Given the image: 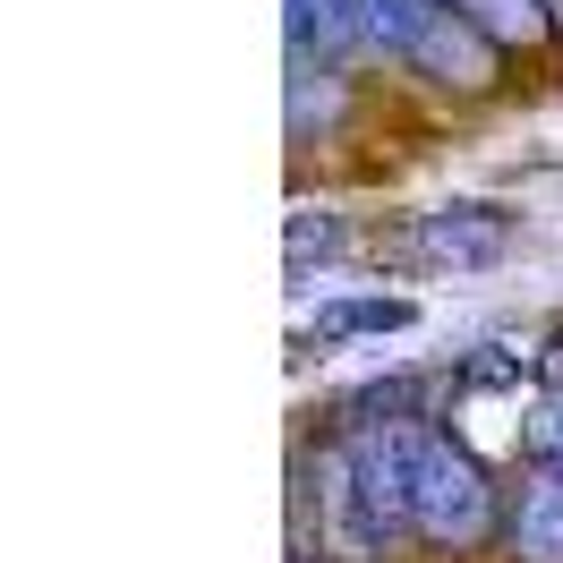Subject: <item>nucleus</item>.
<instances>
[{
    "label": "nucleus",
    "mask_w": 563,
    "mask_h": 563,
    "mask_svg": "<svg viewBox=\"0 0 563 563\" xmlns=\"http://www.w3.org/2000/svg\"><path fill=\"white\" fill-rule=\"evenodd\" d=\"M410 521H419L427 538L478 547V538L495 529L487 470L461 453V444H444V435H419V444H410Z\"/></svg>",
    "instance_id": "obj_1"
},
{
    "label": "nucleus",
    "mask_w": 563,
    "mask_h": 563,
    "mask_svg": "<svg viewBox=\"0 0 563 563\" xmlns=\"http://www.w3.org/2000/svg\"><path fill=\"white\" fill-rule=\"evenodd\" d=\"M419 247L435 265H495L512 247V213L504 206H444L419 222Z\"/></svg>",
    "instance_id": "obj_2"
},
{
    "label": "nucleus",
    "mask_w": 563,
    "mask_h": 563,
    "mask_svg": "<svg viewBox=\"0 0 563 563\" xmlns=\"http://www.w3.org/2000/svg\"><path fill=\"white\" fill-rule=\"evenodd\" d=\"M504 538H512V563H563V478L555 470L521 478V495L504 504Z\"/></svg>",
    "instance_id": "obj_3"
},
{
    "label": "nucleus",
    "mask_w": 563,
    "mask_h": 563,
    "mask_svg": "<svg viewBox=\"0 0 563 563\" xmlns=\"http://www.w3.org/2000/svg\"><path fill=\"white\" fill-rule=\"evenodd\" d=\"M410 317H419L410 299H342V308H324V317H317V342H351V333H401Z\"/></svg>",
    "instance_id": "obj_4"
},
{
    "label": "nucleus",
    "mask_w": 563,
    "mask_h": 563,
    "mask_svg": "<svg viewBox=\"0 0 563 563\" xmlns=\"http://www.w3.org/2000/svg\"><path fill=\"white\" fill-rule=\"evenodd\" d=\"M529 444H538V453H563V401H547V410L529 419Z\"/></svg>",
    "instance_id": "obj_5"
}]
</instances>
